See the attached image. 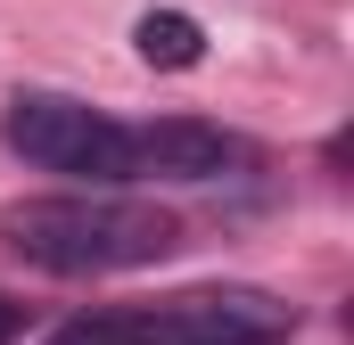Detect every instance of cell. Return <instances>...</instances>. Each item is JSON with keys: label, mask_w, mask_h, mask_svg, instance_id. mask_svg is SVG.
<instances>
[{"label": "cell", "mask_w": 354, "mask_h": 345, "mask_svg": "<svg viewBox=\"0 0 354 345\" xmlns=\"http://www.w3.org/2000/svg\"><path fill=\"white\" fill-rule=\"evenodd\" d=\"M248 165H256V148L223 124H198V115L132 124V181H231Z\"/></svg>", "instance_id": "277c9868"}, {"label": "cell", "mask_w": 354, "mask_h": 345, "mask_svg": "<svg viewBox=\"0 0 354 345\" xmlns=\"http://www.w3.org/2000/svg\"><path fill=\"white\" fill-rule=\"evenodd\" d=\"M50 345H165V329H157V313L115 304V313H83V321L50 329Z\"/></svg>", "instance_id": "8992f818"}, {"label": "cell", "mask_w": 354, "mask_h": 345, "mask_svg": "<svg viewBox=\"0 0 354 345\" xmlns=\"http://www.w3.org/2000/svg\"><path fill=\"white\" fill-rule=\"evenodd\" d=\"M132 50H140L149 66L181 75V66H198V58H206V33H198V17H181V8H149V17L132 25Z\"/></svg>", "instance_id": "5b68a950"}, {"label": "cell", "mask_w": 354, "mask_h": 345, "mask_svg": "<svg viewBox=\"0 0 354 345\" xmlns=\"http://www.w3.org/2000/svg\"><path fill=\"white\" fill-rule=\"evenodd\" d=\"M8 255L50 271V279H107V271H140L181 247V222L149 197L124 189H66V197H25L0 214Z\"/></svg>", "instance_id": "6da1fadb"}, {"label": "cell", "mask_w": 354, "mask_h": 345, "mask_svg": "<svg viewBox=\"0 0 354 345\" xmlns=\"http://www.w3.org/2000/svg\"><path fill=\"white\" fill-rule=\"evenodd\" d=\"M165 345H288L297 337V304L272 288H181L174 304H157Z\"/></svg>", "instance_id": "3957f363"}, {"label": "cell", "mask_w": 354, "mask_h": 345, "mask_svg": "<svg viewBox=\"0 0 354 345\" xmlns=\"http://www.w3.org/2000/svg\"><path fill=\"white\" fill-rule=\"evenodd\" d=\"M0 140H8V157H25L33 172H66L83 189H124L132 181V124L99 115L75 90H8Z\"/></svg>", "instance_id": "7a4b0ae2"}, {"label": "cell", "mask_w": 354, "mask_h": 345, "mask_svg": "<svg viewBox=\"0 0 354 345\" xmlns=\"http://www.w3.org/2000/svg\"><path fill=\"white\" fill-rule=\"evenodd\" d=\"M17 329H25V304H8V296H0V345L17 337Z\"/></svg>", "instance_id": "52a82bcc"}]
</instances>
